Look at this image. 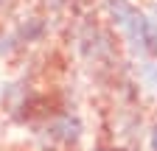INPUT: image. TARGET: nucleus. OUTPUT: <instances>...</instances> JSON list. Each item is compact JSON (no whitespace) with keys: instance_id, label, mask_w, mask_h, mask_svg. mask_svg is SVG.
Instances as JSON below:
<instances>
[{"instance_id":"obj_1","label":"nucleus","mask_w":157,"mask_h":151,"mask_svg":"<svg viewBox=\"0 0 157 151\" xmlns=\"http://www.w3.org/2000/svg\"><path fill=\"white\" fill-rule=\"evenodd\" d=\"M107 11L112 23L126 34L129 45L140 56H154L157 53V23L135 9L129 0H107Z\"/></svg>"},{"instance_id":"obj_2","label":"nucleus","mask_w":157,"mask_h":151,"mask_svg":"<svg viewBox=\"0 0 157 151\" xmlns=\"http://www.w3.org/2000/svg\"><path fill=\"white\" fill-rule=\"evenodd\" d=\"M51 137H59L62 143H73L78 140V131H82V126H78L76 118H59L56 123H51Z\"/></svg>"},{"instance_id":"obj_3","label":"nucleus","mask_w":157,"mask_h":151,"mask_svg":"<svg viewBox=\"0 0 157 151\" xmlns=\"http://www.w3.org/2000/svg\"><path fill=\"white\" fill-rule=\"evenodd\" d=\"M149 145H151V151H157V126H154V131H151V143H149Z\"/></svg>"}]
</instances>
